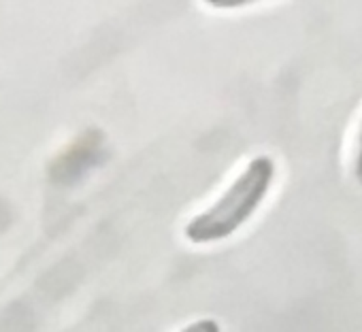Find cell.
Here are the masks:
<instances>
[{
    "instance_id": "cell-3",
    "label": "cell",
    "mask_w": 362,
    "mask_h": 332,
    "mask_svg": "<svg viewBox=\"0 0 362 332\" xmlns=\"http://www.w3.org/2000/svg\"><path fill=\"white\" fill-rule=\"evenodd\" d=\"M354 175L362 184V124L358 130V145H356V160H354Z\"/></svg>"
},
{
    "instance_id": "cell-1",
    "label": "cell",
    "mask_w": 362,
    "mask_h": 332,
    "mask_svg": "<svg viewBox=\"0 0 362 332\" xmlns=\"http://www.w3.org/2000/svg\"><path fill=\"white\" fill-rule=\"evenodd\" d=\"M275 177V162L269 155L254 158L228 190L203 213L194 215L184 235L194 245L218 243L233 237L262 205Z\"/></svg>"
},
{
    "instance_id": "cell-2",
    "label": "cell",
    "mask_w": 362,
    "mask_h": 332,
    "mask_svg": "<svg viewBox=\"0 0 362 332\" xmlns=\"http://www.w3.org/2000/svg\"><path fill=\"white\" fill-rule=\"evenodd\" d=\"M179 332H222L220 324L216 319H197L192 324H188L186 328H181Z\"/></svg>"
}]
</instances>
